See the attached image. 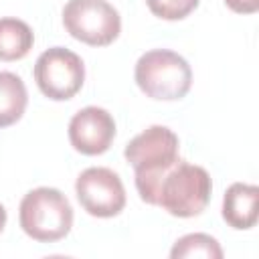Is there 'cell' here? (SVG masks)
Masks as SVG:
<instances>
[{"label":"cell","mask_w":259,"mask_h":259,"mask_svg":"<svg viewBox=\"0 0 259 259\" xmlns=\"http://www.w3.org/2000/svg\"><path fill=\"white\" fill-rule=\"evenodd\" d=\"M178 150V136L166 125H150L127 142L123 156L134 168L136 190L144 202L156 206L158 184L180 160Z\"/></svg>","instance_id":"1"},{"label":"cell","mask_w":259,"mask_h":259,"mask_svg":"<svg viewBox=\"0 0 259 259\" xmlns=\"http://www.w3.org/2000/svg\"><path fill=\"white\" fill-rule=\"evenodd\" d=\"M18 223L32 241L57 243L71 233L73 206L59 188L38 186L22 196Z\"/></svg>","instance_id":"2"},{"label":"cell","mask_w":259,"mask_h":259,"mask_svg":"<svg viewBox=\"0 0 259 259\" xmlns=\"http://www.w3.org/2000/svg\"><path fill=\"white\" fill-rule=\"evenodd\" d=\"M212 180L210 174L186 160H178L160 180L156 192V206L178 219L198 217L210 202Z\"/></svg>","instance_id":"3"},{"label":"cell","mask_w":259,"mask_h":259,"mask_svg":"<svg viewBox=\"0 0 259 259\" xmlns=\"http://www.w3.org/2000/svg\"><path fill=\"white\" fill-rule=\"evenodd\" d=\"M134 79L146 97L178 101L192 87V69L182 55L170 49H152L138 59Z\"/></svg>","instance_id":"4"},{"label":"cell","mask_w":259,"mask_h":259,"mask_svg":"<svg viewBox=\"0 0 259 259\" xmlns=\"http://www.w3.org/2000/svg\"><path fill=\"white\" fill-rule=\"evenodd\" d=\"M63 26L89 47H107L121 32V16L107 0H69L63 6Z\"/></svg>","instance_id":"5"},{"label":"cell","mask_w":259,"mask_h":259,"mask_svg":"<svg viewBox=\"0 0 259 259\" xmlns=\"http://www.w3.org/2000/svg\"><path fill=\"white\" fill-rule=\"evenodd\" d=\"M32 75L45 97L67 101L81 91L85 83V65L77 53L65 47H51L38 55Z\"/></svg>","instance_id":"6"},{"label":"cell","mask_w":259,"mask_h":259,"mask_svg":"<svg viewBox=\"0 0 259 259\" xmlns=\"http://www.w3.org/2000/svg\"><path fill=\"white\" fill-rule=\"evenodd\" d=\"M75 194L83 210L97 219L117 217L127 200L119 174L105 166L85 168L75 180Z\"/></svg>","instance_id":"7"},{"label":"cell","mask_w":259,"mask_h":259,"mask_svg":"<svg viewBox=\"0 0 259 259\" xmlns=\"http://www.w3.org/2000/svg\"><path fill=\"white\" fill-rule=\"evenodd\" d=\"M69 142L83 156H99L109 150L115 138L113 115L97 105L79 109L69 121Z\"/></svg>","instance_id":"8"},{"label":"cell","mask_w":259,"mask_h":259,"mask_svg":"<svg viewBox=\"0 0 259 259\" xmlns=\"http://www.w3.org/2000/svg\"><path fill=\"white\" fill-rule=\"evenodd\" d=\"M257 202H259V188L255 184L233 182L225 196H223V219L229 227L237 231H247L257 225Z\"/></svg>","instance_id":"9"},{"label":"cell","mask_w":259,"mask_h":259,"mask_svg":"<svg viewBox=\"0 0 259 259\" xmlns=\"http://www.w3.org/2000/svg\"><path fill=\"white\" fill-rule=\"evenodd\" d=\"M34 45L32 28L14 16L0 18V61H20L24 59Z\"/></svg>","instance_id":"10"},{"label":"cell","mask_w":259,"mask_h":259,"mask_svg":"<svg viewBox=\"0 0 259 259\" xmlns=\"http://www.w3.org/2000/svg\"><path fill=\"white\" fill-rule=\"evenodd\" d=\"M28 93L24 81L10 71H0V130L14 125L26 111Z\"/></svg>","instance_id":"11"},{"label":"cell","mask_w":259,"mask_h":259,"mask_svg":"<svg viewBox=\"0 0 259 259\" xmlns=\"http://www.w3.org/2000/svg\"><path fill=\"white\" fill-rule=\"evenodd\" d=\"M223 255L225 253H223L221 243L206 233H188V235L180 237L170 249L172 259H186V257L221 259Z\"/></svg>","instance_id":"12"},{"label":"cell","mask_w":259,"mask_h":259,"mask_svg":"<svg viewBox=\"0 0 259 259\" xmlns=\"http://www.w3.org/2000/svg\"><path fill=\"white\" fill-rule=\"evenodd\" d=\"M200 0H146L150 12L162 20H182L196 10Z\"/></svg>","instance_id":"13"},{"label":"cell","mask_w":259,"mask_h":259,"mask_svg":"<svg viewBox=\"0 0 259 259\" xmlns=\"http://www.w3.org/2000/svg\"><path fill=\"white\" fill-rule=\"evenodd\" d=\"M225 4L237 14H255L259 10V0H225Z\"/></svg>","instance_id":"14"},{"label":"cell","mask_w":259,"mask_h":259,"mask_svg":"<svg viewBox=\"0 0 259 259\" xmlns=\"http://www.w3.org/2000/svg\"><path fill=\"white\" fill-rule=\"evenodd\" d=\"M6 219H8V214H6V208L0 204V233L4 231V227H6Z\"/></svg>","instance_id":"15"}]
</instances>
